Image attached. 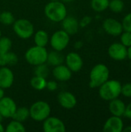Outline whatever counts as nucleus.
<instances>
[{"label":"nucleus","instance_id":"f257e3e1","mask_svg":"<svg viewBox=\"0 0 131 132\" xmlns=\"http://www.w3.org/2000/svg\"><path fill=\"white\" fill-rule=\"evenodd\" d=\"M46 16L52 22H62L67 15V10L62 1H51L44 9Z\"/></svg>","mask_w":131,"mask_h":132},{"label":"nucleus","instance_id":"f03ea898","mask_svg":"<svg viewBox=\"0 0 131 132\" xmlns=\"http://www.w3.org/2000/svg\"><path fill=\"white\" fill-rule=\"evenodd\" d=\"M121 83L116 80H107L99 87V95L104 101H111L121 94Z\"/></svg>","mask_w":131,"mask_h":132},{"label":"nucleus","instance_id":"7ed1b4c3","mask_svg":"<svg viewBox=\"0 0 131 132\" xmlns=\"http://www.w3.org/2000/svg\"><path fill=\"white\" fill-rule=\"evenodd\" d=\"M109 68L103 63L95 65L90 73V87L96 88L101 86L107 80H109Z\"/></svg>","mask_w":131,"mask_h":132},{"label":"nucleus","instance_id":"20e7f679","mask_svg":"<svg viewBox=\"0 0 131 132\" xmlns=\"http://www.w3.org/2000/svg\"><path fill=\"white\" fill-rule=\"evenodd\" d=\"M48 52L46 47L34 46L30 47L25 54V60L31 65L38 66L46 63Z\"/></svg>","mask_w":131,"mask_h":132},{"label":"nucleus","instance_id":"39448f33","mask_svg":"<svg viewBox=\"0 0 131 132\" xmlns=\"http://www.w3.org/2000/svg\"><path fill=\"white\" fill-rule=\"evenodd\" d=\"M29 110V117L36 121H43L51 113L49 104L43 101H39L32 104Z\"/></svg>","mask_w":131,"mask_h":132},{"label":"nucleus","instance_id":"423d86ee","mask_svg":"<svg viewBox=\"0 0 131 132\" xmlns=\"http://www.w3.org/2000/svg\"><path fill=\"white\" fill-rule=\"evenodd\" d=\"M13 31L21 39H29L34 33L32 22L25 19H19L13 22Z\"/></svg>","mask_w":131,"mask_h":132},{"label":"nucleus","instance_id":"0eeeda50","mask_svg":"<svg viewBox=\"0 0 131 132\" xmlns=\"http://www.w3.org/2000/svg\"><path fill=\"white\" fill-rule=\"evenodd\" d=\"M69 43V35L64 30L55 32L50 38V45L54 50L63 51L66 48Z\"/></svg>","mask_w":131,"mask_h":132},{"label":"nucleus","instance_id":"6e6552de","mask_svg":"<svg viewBox=\"0 0 131 132\" xmlns=\"http://www.w3.org/2000/svg\"><path fill=\"white\" fill-rule=\"evenodd\" d=\"M43 131L45 132H65V124L58 118L48 117L43 121L42 125Z\"/></svg>","mask_w":131,"mask_h":132},{"label":"nucleus","instance_id":"1a4fd4ad","mask_svg":"<svg viewBox=\"0 0 131 132\" xmlns=\"http://www.w3.org/2000/svg\"><path fill=\"white\" fill-rule=\"evenodd\" d=\"M103 29L107 34L113 36H118L124 31L122 23L113 18H107L103 21Z\"/></svg>","mask_w":131,"mask_h":132},{"label":"nucleus","instance_id":"9d476101","mask_svg":"<svg viewBox=\"0 0 131 132\" xmlns=\"http://www.w3.org/2000/svg\"><path fill=\"white\" fill-rule=\"evenodd\" d=\"M16 108V104L11 97H3L0 100V114L4 118H12Z\"/></svg>","mask_w":131,"mask_h":132},{"label":"nucleus","instance_id":"9b49d317","mask_svg":"<svg viewBox=\"0 0 131 132\" xmlns=\"http://www.w3.org/2000/svg\"><path fill=\"white\" fill-rule=\"evenodd\" d=\"M108 54L114 60L121 61L127 57V47L121 43H114L109 46Z\"/></svg>","mask_w":131,"mask_h":132},{"label":"nucleus","instance_id":"f8f14e48","mask_svg":"<svg viewBox=\"0 0 131 132\" xmlns=\"http://www.w3.org/2000/svg\"><path fill=\"white\" fill-rule=\"evenodd\" d=\"M66 65L72 72H79L83 65V61L82 57L75 52H71L66 55L65 57Z\"/></svg>","mask_w":131,"mask_h":132},{"label":"nucleus","instance_id":"ddd939ff","mask_svg":"<svg viewBox=\"0 0 131 132\" xmlns=\"http://www.w3.org/2000/svg\"><path fill=\"white\" fill-rule=\"evenodd\" d=\"M124 128V122L121 117L113 115L106 121L103 130L105 132H121Z\"/></svg>","mask_w":131,"mask_h":132},{"label":"nucleus","instance_id":"4468645a","mask_svg":"<svg viewBox=\"0 0 131 132\" xmlns=\"http://www.w3.org/2000/svg\"><path fill=\"white\" fill-rule=\"evenodd\" d=\"M14 82V73L8 67L2 66L0 67V87L8 89Z\"/></svg>","mask_w":131,"mask_h":132},{"label":"nucleus","instance_id":"2eb2a0df","mask_svg":"<svg viewBox=\"0 0 131 132\" xmlns=\"http://www.w3.org/2000/svg\"><path fill=\"white\" fill-rule=\"evenodd\" d=\"M58 101L61 107L65 109H73L76 105V97L69 91L60 92L58 95Z\"/></svg>","mask_w":131,"mask_h":132},{"label":"nucleus","instance_id":"dca6fc26","mask_svg":"<svg viewBox=\"0 0 131 132\" xmlns=\"http://www.w3.org/2000/svg\"><path fill=\"white\" fill-rule=\"evenodd\" d=\"M62 27L63 30H64L66 33L70 35L76 34L80 28L79 21L73 16H66L65 19L62 21Z\"/></svg>","mask_w":131,"mask_h":132},{"label":"nucleus","instance_id":"f3484780","mask_svg":"<svg viewBox=\"0 0 131 132\" xmlns=\"http://www.w3.org/2000/svg\"><path fill=\"white\" fill-rule=\"evenodd\" d=\"M53 75L56 80L59 81H67L72 77V71L68 68L66 65L60 64L59 66L54 67L53 70Z\"/></svg>","mask_w":131,"mask_h":132},{"label":"nucleus","instance_id":"a211bd4d","mask_svg":"<svg viewBox=\"0 0 131 132\" xmlns=\"http://www.w3.org/2000/svg\"><path fill=\"white\" fill-rule=\"evenodd\" d=\"M125 108H126V105L121 100L115 98L113 100L110 101L109 111L112 114V115L117 116V117L124 116Z\"/></svg>","mask_w":131,"mask_h":132},{"label":"nucleus","instance_id":"6ab92c4d","mask_svg":"<svg viewBox=\"0 0 131 132\" xmlns=\"http://www.w3.org/2000/svg\"><path fill=\"white\" fill-rule=\"evenodd\" d=\"M65 61V57L63 55L60 53L59 51H51L50 53H48L47 55V60L46 63L52 66V67H56L60 64H63Z\"/></svg>","mask_w":131,"mask_h":132},{"label":"nucleus","instance_id":"aec40b11","mask_svg":"<svg viewBox=\"0 0 131 132\" xmlns=\"http://www.w3.org/2000/svg\"><path fill=\"white\" fill-rule=\"evenodd\" d=\"M49 41V35L44 30H39L34 35V43L36 46L46 47Z\"/></svg>","mask_w":131,"mask_h":132},{"label":"nucleus","instance_id":"412c9836","mask_svg":"<svg viewBox=\"0 0 131 132\" xmlns=\"http://www.w3.org/2000/svg\"><path fill=\"white\" fill-rule=\"evenodd\" d=\"M2 66H14L18 63V56L12 52H7L0 55Z\"/></svg>","mask_w":131,"mask_h":132},{"label":"nucleus","instance_id":"4be33fe9","mask_svg":"<svg viewBox=\"0 0 131 132\" xmlns=\"http://www.w3.org/2000/svg\"><path fill=\"white\" fill-rule=\"evenodd\" d=\"M29 118V110L25 107H21L16 108L12 118L13 120H16L20 122H24Z\"/></svg>","mask_w":131,"mask_h":132},{"label":"nucleus","instance_id":"5701e85b","mask_svg":"<svg viewBox=\"0 0 131 132\" xmlns=\"http://www.w3.org/2000/svg\"><path fill=\"white\" fill-rule=\"evenodd\" d=\"M110 0H91L90 5L93 11L101 12L109 7Z\"/></svg>","mask_w":131,"mask_h":132},{"label":"nucleus","instance_id":"b1692460","mask_svg":"<svg viewBox=\"0 0 131 132\" xmlns=\"http://www.w3.org/2000/svg\"><path fill=\"white\" fill-rule=\"evenodd\" d=\"M46 80L44 77H41L39 76H36L33 77L31 80H30V84L31 86L37 90H42L43 89L46 88Z\"/></svg>","mask_w":131,"mask_h":132},{"label":"nucleus","instance_id":"393cba45","mask_svg":"<svg viewBox=\"0 0 131 132\" xmlns=\"http://www.w3.org/2000/svg\"><path fill=\"white\" fill-rule=\"evenodd\" d=\"M5 131L7 132H24L25 131V128L24 127L22 122L12 120L8 123Z\"/></svg>","mask_w":131,"mask_h":132},{"label":"nucleus","instance_id":"a878e982","mask_svg":"<svg viewBox=\"0 0 131 132\" xmlns=\"http://www.w3.org/2000/svg\"><path fill=\"white\" fill-rule=\"evenodd\" d=\"M12 40L8 37H0V55H2L8 51L12 48Z\"/></svg>","mask_w":131,"mask_h":132},{"label":"nucleus","instance_id":"bb28decb","mask_svg":"<svg viewBox=\"0 0 131 132\" xmlns=\"http://www.w3.org/2000/svg\"><path fill=\"white\" fill-rule=\"evenodd\" d=\"M15 22L14 16L12 12L8 11H4L0 13V22L5 26H9L13 24Z\"/></svg>","mask_w":131,"mask_h":132},{"label":"nucleus","instance_id":"cd10ccee","mask_svg":"<svg viewBox=\"0 0 131 132\" xmlns=\"http://www.w3.org/2000/svg\"><path fill=\"white\" fill-rule=\"evenodd\" d=\"M49 70L47 64H46V63L36 66V69H35L36 76H39L46 79V77L49 76Z\"/></svg>","mask_w":131,"mask_h":132},{"label":"nucleus","instance_id":"c85d7f7f","mask_svg":"<svg viewBox=\"0 0 131 132\" xmlns=\"http://www.w3.org/2000/svg\"><path fill=\"white\" fill-rule=\"evenodd\" d=\"M124 7V4L122 0H111L110 1L108 8H110V9L113 12L119 13L123 11Z\"/></svg>","mask_w":131,"mask_h":132},{"label":"nucleus","instance_id":"c756f323","mask_svg":"<svg viewBox=\"0 0 131 132\" xmlns=\"http://www.w3.org/2000/svg\"><path fill=\"white\" fill-rule=\"evenodd\" d=\"M120 43L125 46L126 47H128L131 45V32L124 31L120 35Z\"/></svg>","mask_w":131,"mask_h":132},{"label":"nucleus","instance_id":"7c9ffc66","mask_svg":"<svg viewBox=\"0 0 131 132\" xmlns=\"http://www.w3.org/2000/svg\"><path fill=\"white\" fill-rule=\"evenodd\" d=\"M122 26L124 31L131 32V12L124 16L122 21Z\"/></svg>","mask_w":131,"mask_h":132},{"label":"nucleus","instance_id":"2f4dec72","mask_svg":"<svg viewBox=\"0 0 131 132\" xmlns=\"http://www.w3.org/2000/svg\"><path fill=\"white\" fill-rule=\"evenodd\" d=\"M121 94L126 97L131 98V83H127L122 86Z\"/></svg>","mask_w":131,"mask_h":132},{"label":"nucleus","instance_id":"473e14b6","mask_svg":"<svg viewBox=\"0 0 131 132\" xmlns=\"http://www.w3.org/2000/svg\"><path fill=\"white\" fill-rule=\"evenodd\" d=\"M92 21V19L91 17L90 16H84L80 22H79V24H80V27H86V26H88Z\"/></svg>","mask_w":131,"mask_h":132},{"label":"nucleus","instance_id":"72a5a7b5","mask_svg":"<svg viewBox=\"0 0 131 132\" xmlns=\"http://www.w3.org/2000/svg\"><path fill=\"white\" fill-rule=\"evenodd\" d=\"M57 87H58V85L56 81L49 80V81H47L46 88H47L49 91H54L57 89Z\"/></svg>","mask_w":131,"mask_h":132},{"label":"nucleus","instance_id":"f704fd0d","mask_svg":"<svg viewBox=\"0 0 131 132\" xmlns=\"http://www.w3.org/2000/svg\"><path fill=\"white\" fill-rule=\"evenodd\" d=\"M124 116H125L127 118L131 120V103H130L127 106H126Z\"/></svg>","mask_w":131,"mask_h":132},{"label":"nucleus","instance_id":"c9c22d12","mask_svg":"<svg viewBox=\"0 0 131 132\" xmlns=\"http://www.w3.org/2000/svg\"><path fill=\"white\" fill-rule=\"evenodd\" d=\"M127 57L131 60V45L127 47Z\"/></svg>","mask_w":131,"mask_h":132},{"label":"nucleus","instance_id":"e433bc0d","mask_svg":"<svg viewBox=\"0 0 131 132\" xmlns=\"http://www.w3.org/2000/svg\"><path fill=\"white\" fill-rule=\"evenodd\" d=\"M4 95H5L4 89H2V87H0V100H1L3 97H5Z\"/></svg>","mask_w":131,"mask_h":132},{"label":"nucleus","instance_id":"4c0bfd02","mask_svg":"<svg viewBox=\"0 0 131 132\" xmlns=\"http://www.w3.org/2000/svg\"><path fill=\"white\" fill-rule=\"evenodd\" d=\"M82 45H83V43H82L81 42H77V43H76L75 47H76V49H80V47H82Z\"/></svg>","mask_w":131,"mask_h":132},{"label":"nucleus","instance_id":"58836bf2","mask_svg":"<svg viewBox=\"0 0 131 132\" xmlns=\"http://www.w3.org/2000/svg\"><path fill=\"white\" fill-rule=\"evenodd\" d=\"M123 131H127V132H131V126H128L127 128H124L123 129Z\"/></svg>","mask_w":131,"mask_h":132},{"label":"nucleus","instance_id":"ea45409f","mask_svg":"<svg viewBox=\"0 0 131 132\" xmlns=\"http://www.w3.org/2000/svg\"><path fill=\"white\" fill-rule=\"evenodd\" d=\"M5 131V128H4V126L2 125V122H0V132H4Z\"/></svg>","mask_w":131,"mask_h":132},{"label":"nucleus","instance_id":"a19ab883","mask_svg":"<svg viewBox=\"0 0 131 132\" xmlns=\"http://www.w3.org/2000/svg\"><path fill=\"white\" fill-rule=\"evenodd\" d=\"M62 2H73L74 0H61Z\"/></svg>","mask_w":131,"mask_h":132},{"label":"nucleus","instance_id":"79ce46f5","mask_svg":"<svg viewBox=\"0 0 131 132\" xmlns=\"http://www.w3.org/2000/svg\"><path fill=\"white\" fill-rule=\"evenodd\" d=\"M3 118H4V117L0 114V122H2V121H3Z\"/></svg>","mask_w":131,"mask_h":132},{"label":"nucleus","instance_id":"37998d69","mask_svg":"<svg viewBox=\"0 0 131 132\" xmlns=\"http://www.w3.org/2000/svg\"><path fill=\"white\" fill-rule=\"evenodd\" d=\"M2 67V63H1V57H0V67Z\"/></svg>","mask_w":131,"mask_h":132},{"label":"nucleus","instance_id":"c03bdc74","mask_svg":"<svg viewBox=\"0 0 131 132\" xmlns=\"http://www.w3.org/2000/svg\"><path fill=\"white\" fill-rule=\"evenodd\" d=\"M2 36V31H1V29H0V37Z\"/></svg>","mask_w":131,"mask_h":132},{"label":"nucleus","instance_id":"a18cd8bd","mask_svg":"<svg viewBox=\"0 0 131 132\" xmlns=\"http://www.w3.org/2000/svg\"><path fill=\"white\" fill-rule=\"evenodd\" d=\"M51 1H61V0H51Z\"/></svg>","mask_w":131,"mask_h":132},{"label":"nucleus","instance_id":"49530a36","mask_svg":"<svg viewBox=\"0 0 131 132\" xmlns=\"http://www.w3.org/2000/svg\"><path fill=\"white\" fill-rule=\"evenodd\" d=\"M130 67H131V63H130Z\"/></svg>","mask_w":131,"mask_h":132}]
</instances>
